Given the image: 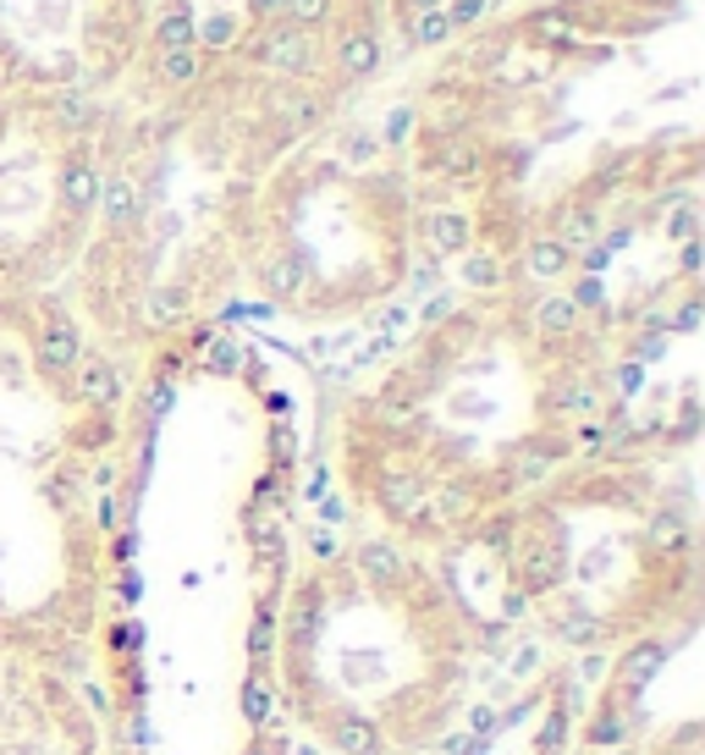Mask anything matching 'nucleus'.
<instances>
[{
	"instance_id": "13",
	"label": "nucleus",
	"mask_w": 705,
	"mask_h": 755,
	"mask_svg": "<svg viewBox=\"0 0 705 755\" xmlns=\"http://www.w3.org/2000/svg\"><path fill=\"white\" fill-rule=\"evenodd\" d=\"M480 12H485V0H458V12H453L447 23H474Z\"/></svg>"
},
{
	"instance_id": "9",
	"label": "nucleus",
	"mask_w": 705,
	"mask_h": 755,
	"mask_svg": "<svg viewBox=\"0 0 705 755\" xmlns=\"http://www.w3.org/2000/svg\"><path fill=\"white\" fill-rule=\"evenodd\" d=\"M154 39H160V50H194V17H188L183 7H171V12L160 17Z\"/></svg>"
},
{
	"instance_id": "6",
	"label": "nucleus",
	"mask_w": 705,
	"mask_h": 755,
	"mask_svg": "<svg viewBox=\"0 0 705 755\" xmlns=\"http://www.w3.org/2000/svg\"><path fill=\"white\" fill-rule=\"evenodd\" d=\"M264 72H282V77H298L309 72V28H276V34H264V45L253 50Z\"/></svg>"
},
{
	"instance_id": "10",
	"label": "nucleus",
	"mask_w": 705,
	"mask_h": 755,
	"mask_svg": "<svg viewBox=\"0 0 705 755\" xmlns=\"http://www.w3.org/2000/svg\"><path fill=\"white\" fill-rule=\"evenodd\" d=\"M199 39H205L210 50H226V45H237V23H232L226 12H215V17L199 23Z\"/></svg>"
},
{
	"instance_id": "3",
	"label": "nucleus",
	"mask_w": 705,
	"mask_h": 755,
	"mask_svg": "<svg viewBox=\"0 0 705 755\" xmlns=\"http://www.w3.org/2000/svg\"><path fill=\"white\" fill-rule=\"evenodd\" d=\"M122 370L88 348L34 419H0V651L88 684L122 629Z\"/></svg>"
},
{
	"instance_id": "2",
	"label": "nucleus",
	"mask_w": 705,
	"mask_h": 755,
	"mask_svg": "<svg viewBox=\"0 0 705 755\" xmlns=\"http://www.w3.org/2000/svg\"><path fill=\"white\" fill-rule=\"evenodd\" d=\"M491 623L447 562L392 535L320 546L271 629V684L320 755H435L485 673Z\"/></svg>"
},
{
	"instance_id": "8",
	"label": "nucleus",
	"mask_w": 705,
	"mask_h": 755,
	"mask_svg": "<svg viewBox=\"0 0 705 755\" xmlns=\"http://www.w3.org/2000/svg\"><path fill=\"white\" fill-rule=\"evenodd\" d=\"M160 83H171V89H194V83H199V55L194 50H160Z\"/></svg>"
},
{
	"instance_id": "11",
	"label": "nucleus",
	"mask_w": 705,
	"mask_h": 755,
	"mask_svg": "<svg viewBox=\"0 0 705 755\" xmlns=\"http://www.w3.org/2000/svg\"><path fill=\"white\" fill-rule=\"evenodd\" d=\"M287 12H293V23H298V28H314V23H325L331 0H287Z\"/></svg>"
},
{
	"instance_id": "7",
	"label": "nucleus",
	"mask_w": 705,
	"mask_h": 755,
	"mask_svg": "<svg viewBox=\"0 0 705 755\" xmlns=\"http://www.w3.org/2000/svg\"><path fill=\"white\" fill-rule=\"evenodd\" d=\"M336 66H342L347 77H370V72L381 66V45H375V34H364V28L342 34V45H336Z\"/></svg>"
},
{
	"instance_id": "1",
	"label": "nucleus",
	"mask_w": 705,
	"mask_h": 755,
	"mask_svg": "<svg viewBox=\"0 0 705 755\" xmlns=\"http://www.w3.org/2000/svg\"><path fill=\"white\" fill-rule=\"evenodd\" d=\"M579 343L584 325L557 337L535 298L485 320L435 298L419 348L347 425L352 502L381 535L430 557L474 546L518 496L606 447L601 381Z\"/></svg>"
},
{
	"instance_id": "4",
	"label": "nucleus",
	"mask_w": 705,
	"mask_h": 755,
	"mask_svg": "<svg viewBox=\"0 0 705 755\" xmlns=\"http://www.w3.org/2000/svg\"><path fill=\"white\" fill-rule=\"evenodd\" d=\"M496 612L568 656H634L700 623V524L651 463L590 453L562 463L474 541Z\"/></svg>"
},
{
	"instance_id": "12",
	"label": "nucleus",
	"mask_w": 705,
	"mask_h": 755,
	"mask_svg": "<svg viewBox=\"0 0 705 755\" xmlns=\"http://www.w3.org/2000/svg\"><path fill=\"white\" fill-rule=\"evenodd\" d=\"M453 34V23H447V12H424V23H419V45H441V39H447Z\"/></svg>"
},
{
	"instance_id": "5",
	"label": "nucleus",
	"mask_w": 705,
	"mask_h": 755,
	"mask_svg": "<svg viewBox=\"0 0 705 755\" xmlns=\"http://www.w3.org/2000/svg\"><path fill=\"white\" fill-rule=\"evenodd\" d=\"M0 755H116L88 684L0 651Z\"/></svg>"
},
{
	"instance_id": "15",
	"label": "nucleus",
	"mask_w": 705,
	"mask_h": 755,
	"mask_svg": "<svg viewBox=\"0 0 705 755\" xmlns=\"http://www.w3.org/2000/svg\"><path fill=\"white\" fill-rule=\"evenodd\" d=\"M419 7H424V12H435V0H419Z\"/></svg>"
},
{
	"instance_id": "14",
	"label": "nucleus",
	"mask_w": 705,
	"mask_h": 755,
	"mask_svg": "<svg viewBox=\"0 0 705 755\" xmlns=\"http://www.w3.org/2000/svg\"><path fill=\"white\" fill-rule=\"evenodd\" d=\"M282 7H287V0H248L253 17H271V12H282Z\"/></svg>"
}]
</instances>
